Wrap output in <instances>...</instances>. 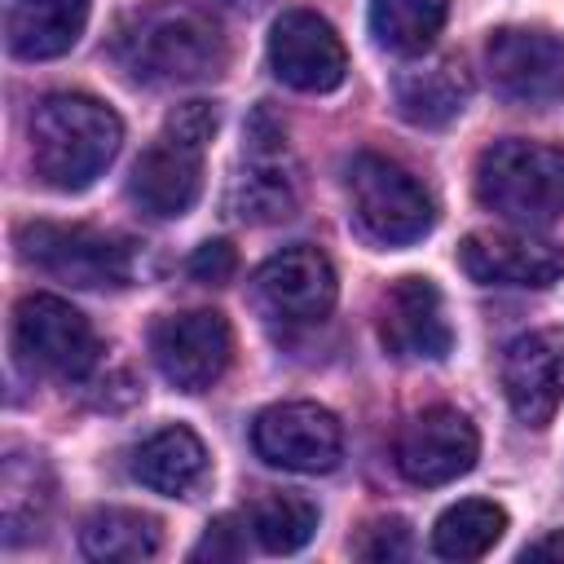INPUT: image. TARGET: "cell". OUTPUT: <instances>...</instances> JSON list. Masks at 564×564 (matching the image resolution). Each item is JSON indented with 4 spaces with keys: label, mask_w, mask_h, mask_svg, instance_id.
<instances>
[{
    "label": "cell",
    "mask_w": 564,
    "mask_h": 564,
    "mask_svg": "<svg viewBox=\"0 0 564 564\" xmlns=\"http://www.w3.org/2000/svg\"><path fill=\"white\" fill-rule=\"evenodd\" d=\"M22 260L70 282V286H128L137 273V251L128 238L88 229V225H22Z\"/></svg>",
    "instance_id": "obj_6"
},
{
    "label": "cell",
    "mask_w": 564,
    "mask_h": 564,
    "mask_svg": "<svg viewBox=\"0 0 564 564\" xmlns=\"http://www.w3.org/2000/svg\"><path fill=\"white\" fill-rule=\"evenodd\" d=\"M480 458L476 423L454 405H427L392 441V463L410 485H449Z\"/></svg>",
    "instance_id": "obj_12"
},
{
    "label": "cell",
    "mask_w": 564,
    "mask_h": 564,
    "mask_svg": "<svg viewBox=\"0 0 564 564\" xmlns=\"http://www.w3.org/2000/svg\"><path fill=\"white\" fill-rule=\"evenodd\" d=\"M507 533V511L489 498H463L445 507L432 524V551L441 560H480Z\"/></svg>",
    "instance_id": "obj_24"
},
{
    "label": "cell",
    "mask_w": 564,
    "mask_h": 564,
    "mask_svg": "<svg viewBox=\"0 0 564 564\" xmlns=\"http://www.w3.org/2000/svg\"><path fill=\"white\" fill-rule=\"evenodd\" d=\"M13 348L31 370L57 379H84L97 366V330L93 322L62 295L35 291L13 308Z\"/></svg>",
    "instance_id": "obj_9"
},
{
    "label": "cell",
    "mask_w": 564,
    "mask_h": 564,
    "mask_svg": "<svg viewBox=\"0 0 564 564\" xmlns=\"http://www.w3.org/2000/svg\"><path fill=\"white\" fill-rule=\"evenodd\" d=\"M159 520L132 507H97L79 524V551L97 564H141L159 551Z\"/></svg>",
    "instance_id": "obj_22"
},
{
    "label": "cell",
    "mask_w": 564,
    "mask_h": 564,
    "mask_svg": "<svg viewBox=\"0 0 564 564\" xmlns=\"http://www.w3.org/2000/svg\"><path fill=\"white\" fill-rule=\"evenodd\" d=\"M247 529L256 533V542L269 555H291L317 533V502H308L304 494H286V489L264 494V498L251 502Z\"/></svg>",
    "instance_id": "obj_25"
},
{
    "label": "cell",
    "mask_w": 564,
    "mask_h": 564,
    "mask_svg": "<svg viewBox=\"0 0 564 564\" xmlns=\"http://www.w3.org/2000/svg\"><path fill=\"white\" fill-rule=\"evenodd\" d=\"M53 507V471L35 449H9L0 463V538L18 546L35 538Z\"/></svg>",
    "instance_id": "obj_21"
},
{
    "label": "cell",
    "mask_w": 564,
    "mask_h": 564,
    "mask_svg": "<svg viewBox=\"0 0 564 564\" xmlns=\"http://www.w3.org/2000/svg\"><path fill=\"white\" fill-rule=\"evenodd\" d=\"M31 167L48 189H88L123 145V119L88 93H48L26 123Z\"/></svg>",
    "instance_id": "obj_2"
},
{
    "label": "cell",
    "mask_w": 564,
    "mask_h": 564,
    "mask_svg": "<svg viewBox=\"0 0 564 564\" xmlns=\"http://www.w3.org/2000/svg\"><path fill=\"white\" fill-rule=\"evenodd\" d=\"M449 0H370V35L392 57H423L441 26Z\"/></svg>",
    "instance_id": "obj_23"
},
{
    "label": "cell",
    "mask_w": 564,
    "mask_h": 564,
    "mask_svg": "<svg viewBox=\"0 0 564 564\" xmlns=\"http://www.w3.org/2000/svg\"><path fill=\"white\" fill-rule=\"evenodd\" d=\"M458 264L480 286H551L564 278V247L529 229H480L458 247Z\"/></svg>",
    "instance_id": "obj_15"
},
{
    "label": "cell",
    "mask_w": 564,
    "mask_h": 564,
    "mask_svg": "<svg viewBox=\"0 0 564 564\" xmlns=\"http://www.w3.org/2000/svg\"><path fill=\"white\" fill-rule=\"evenodd\" d=\"M397 115L414 128H445L454 123L471 101V75L458 57H427L392 79Z\"/></svg>",
    "instance_id": "obj_18"
},
{
    "label": "cell",
    "mask_w": 564,
    "mask_h": 564,
    "mask_svg": "<svg viewBox=\"0 0 564 564\" xmlns=\"http://www.w3.org/2000/svg\"><path fill=\"white\" fill-rule=\"evenodd\" d=\"M269 66L295 93H330L348 75V53L322 13L286 9L269 31Z\"/></svg>",
    "instance_id": "obj_14"
},
{
    "label": "cell",
    "mask_w": 564,
    "mask_h": 564,
    "mask_svg": "<svg viewBox=\"0 0 564 564\" xmlns=\"http://www.w3.org/2000/svg\"><path fill=\"white\" fill-rule=\"evenodd\" d=\"M520 560H564V529H551L538 542H529L520 551Z\"/></svg>",
    "instance_id": "obj_29"
},
{
    "label": "cell",
    "mask_w": 564,
    "mask_h": 564,
    "mask_svg": "<svg viewBox=\"0 0 564 564\" xmlns=\"http://www.w3.org/2000/svg\"><path fill=\"white\" fill-rule=\"evenodd\" d=\"M370 533L379 542H361V555L366 560H392V555H405L410 538H405V524L401 520H388V524H370Z\"/></svg>",
    "instance_id": "obj_28"
},
{
    "label": "cell",
    "mask_w": 564,
    "mask_h": 564,
    "mask_svg": "<svg viewBox=\"0 0 564 564\" xmlns=\"http://www.w3.org/2000/svg\"><path fill=\"white\" fill-rule=\"evenodd\" d=\"M189 273L198 282H225L234 273V247L229 242H203L189 260Z\"/></svg>",
    "instance_id": "obj_26"
},
{
    "label": "cell",
    "mask_w": 564,
    "mask_h": 564,
    "mask_svg": "<svg viewBox=\"0 0 564 564\" xmlns=\"http://www.w3.org/2000/svg\"><path fill=\"white\" fill-rule=\"evenodd\" d=\"M229 207L247 225H278L291 220L300 207V176L286 150V132L273 123L269 110H256L242 137V163L229 185Z\"/></svg>",
    "instance_id": "obj_8"
},
{
    "label": "cell",
    "mask_w": 564,
    "mask_h": 564,
    "mask_svg": "<svg viewBox=\"0 0 564 564\" xmlns=\"http://www.w3.org/2000/svg\"><path fill=\"white\" fill-rule=\"evenodd\" d=\"M150 357L176 392H207L234 357V330L216 308H189L159 317L150 330Z\"/></svg>",
    "instance_id": "obj_11"
},
{
    "label": "cell",
    "mask_w": 564,
    "mask_h": 564,
    "mask_svg": "<svg viewBox=\"0 0 564 564\" xmlns=\"http://www.w3.org/2000/svg\"><path fill=\"white\" fill-rule=\"evenodd\" d=\"M225 4H229V9H256L260 0H225Z\"/></svg>",
    "instance_id": "obj_30"
},
{
    "label": "cell",
    "mask_w": 564,
    "mask_h": 564,
    "mask_svg": "<svg viewBox=\"0 0 564 564\" xmlns=\"http://www.w3.org/2000/svg\"><path fill=\"white\" fill-rule=\"evenodd\" d=\"M115 57L137 84L181 88L225 70V35L216 18L189 0H159L132 13L115 35Z\"/></svg>",
    "instance_id": "obj_1"
},
{
    "label": "cell",
    "mask_w": 564,
    "mask_h": 564,
    "mask_svg": "<svg viewBox=\"0 0 564 564\" xmlns=\"http://www.w3.org/2000/svg\"><path fill=\"white\" fill-rule=\"evenodd\" d=\"M132 476L167 498H189L203 480H207V445L198 441V432L172 423L159 427L154 436H145L132 454Z\"/></svg>",
    "instance_id": "obj_20"
},
{
    "label": "cell",
    "mask_w": 564,
    "mask_h": 564,
    "mask_svg": "<svg viewBox=\"0 0 564 564\" xmlns=\"http://www.w3.org/2000/svg\"><path fill=\"white\" fill-rule=\"evenodd\" d=\"M348 207L357 229L379 247H410L436 225L423 181L383 154H357L348 163Z\"/></svg>",
    "instance_id": "obj_5"
},
{
    "label": "cell",
    "mask_w": 564,
    "mask_h": 564,
    "mask_svg": "<svg viewBox=\"0 0 564 564\" xmlns=\"http://www.w3.org/2000/svg\"><path fill=\"white\" fill-rule=\"evenodd\" d=\"M476 198L494 216L542 229L564 212V145L507 137L476 159Z\"/></svg>",
    "instance_id": "obj_4"
},
{
    "label": "cell",
    "mask_w": 564,
    "mask_h": 564,
    "mask_svg": "<svg viewBox=\"0 0 564 564\" xmlns=\"http://www.w3.org/2000/svg\"><path fill=\"white\" fill-rule=\"evenodd\" d=\"M234 533H238L234 520H216V524H207L203 542L194 546V560H203V555H212V560H234V555H242V538H234Z\"/></svg>",
    "instance_id": "obj_27"
},
{
    "label": "cell",
    "mask_w": 564,
    "mask_h": 564,
    "mask_svg": "<svg viewBox=\"0 0 564 564\" xmlns=\"http://www.w3.org/2000/svg\"><path fill=\"white\" fill-rule=\"evenodd\" d=\"M485 70L498 97L546 106L564 97V40L538 26H502L485 44Z\"/></svg>",
    "instance_id": "obj_13"
},
{
    "label": "cell",
    "mask_w": 564,
    "mask_h": 564,
    "mask_svg": "<svg viewBox=\"0 0 564 564\" xmlns=\"http://www.w3.org/2000/svg\"><path fill=\"white\" fill-rule=\"evenodd\" d=\"M247 295H251V308L269 326L295 330V326H317L322 317H330L339 278H335V264L326 260V251L300 242V247L269 256L251 273Z\"/></svg>",
    "instance_id": "obj_7"
},
{
    "label": "cell",
    "mask_w": 564,
    "mask_h": 564,
    "mask_svg": "<svg viewBox=\"0 0 564 564\" xmlns=\"http://www.w3.org/2000/svg\"><path fill=\"white\" fill-rule=\"evenodd\" d=\"M93 0H13L4 44L22 62H48L79 44Z\"/></svg>",
    "instance_id": "obj_19"
},
{
    "label": "cell",
    "mask_w": 564,
    "mask_h": 564,
    "mask_svg": "<svg viewBox=\"0 0 564 564\" xmlns=\"http://www.w3.org/2000/svg\"><path fill=\"white\" fill-rule=\"evenodd\" d=\"M502 392L520 423L546 427L564 405V330H524L502 348Z\"/></svg>",
    "instance_id": "obj_16"
},
{
    "label": "cell",
    "mask_w": 564,
    "mask_h": 564,
    "mask_svg": "<svg viewBox=\"0 0 564 564\" xmlns=\"http://www.w3.org/2000/svg\"><path fill=\"white\" fill-rule=\"evenodd\" d=\"M379 339L397 361H441L454 348L445 300L432 278H401L379 304Z\"/></svg>",
    "instance_id": "obj_17"
},
{
    "label": "cell",
    "mask_w": 564,
    "mask_h": 564,
    "mask_svg": "<svg viewBox=\"0 0 564 564\" xmlns=\"http://www.w3.org/2000/svg\"><path fill=\"white\" fill-rule=\"evenodd\" d=\"M251 449L282 471L322 476L344 458V423L317 401H278L256 414Z\"/></svg>",
    "instance_id": "obj_10"
},
{
    "label": "cell",
    "mask_w": 564,
    "mask_h": 564,
    "mask_svg": "<svg viewBox=\"0 0 564 564\" xmlns=\"http://www.w3.org/2000/svg\"><path fill=\"white\" fill-rule=\"evenodd\" d=\"M216 123L220 115L212 101L176 106L154 132V141L137 154L128 176V198L159 220L185 216L203 194V159H207V141L216 137Z\"/></svg>",
    "instance_id": "obj_3"
}]
</instances>
